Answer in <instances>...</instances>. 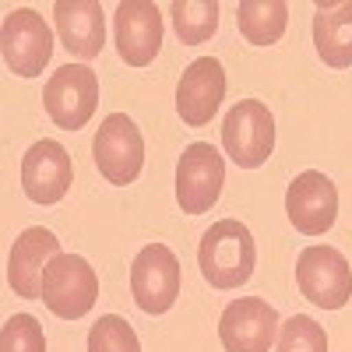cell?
Segmentation results:
<instances>
[{
	"mask_svg": "<svg viewBox=\"0 0 352 352\" xmlns=\"http://www.w3.org/2000/svg\"><path fill=\"white\" fill-rule=\"evenodd\" d=\"M0 352H46L43 324H39L32 314L8 317L4 331H0Z\"/></svg>",
	"mask_w": 352,
	"mask_h": 352,
	"instance_id": "7402d4cb",
	"label": "cell"
},
{
	"mask_svg": "<svg viewBox=\"0 0 352 352\" xmlns=\"http://www.w3.org/2000/svg\"><path fill=\"white\" fill-rule=\"evenodd\" d=\"M74 184V162L67 148L53 138L36 141L21 159V190L36 204H56L64 201Z\"/></svg>",
	"mask_w": 352,
	"mask_h": 352,
	"instance_id": "7c38bea8",
	"label": "cell"
},
{
	"mask_svg": "<svg viewBox=\"0 0 352 352\" xmlns=\"http://www.w3.org/2000/svg\"><path fill=\"white\" fill-rule=\"evenodd\" d=\"M169 14H173V32L180 36L184 46L208 43L219 28V4L215 0H173Z\"/></svg>",
	"mask_w": 352,
	"mask_h": 352,
	"instance_id": "d6986e66",
	"label": "cell"
},
{
	"mask_svg": "<svg viewBox=\"0 0 352 352\" xmlns=\"http://www.w3.org/2000/svg\"><path fill=\"white\" fill-rule=\"evenodd\" d=\"M56 254H60V240L43 226L25 229L14 240L11 257H8V282H11V289L18 292V296L43 300V275H46L50 261Z\"/></svg>",
	"mask_w": 352,
	"mask_h": 352,
	"instance_id": "9a60e30c",
	"label": "cell"
},
{
	"mask_svg": "<svg viewBox=\"0 0 352 352\" xmlns=\"http://www.w3.org/2000/svg\"><path fill=\"white\" fill-rule=\"evenodd\" d=\"M296 285L320 310H342L352 296V268L342 250L314 243L296 257Z\"/></svg>",
	"mask_w": 352,
	"mask_h": 352,
	"instance_id": "8992f818",
	"label": "cell"
},
{
	"mask_svg": "<svg viewBox=\"0 0 352 352\" xmlns=\"http://www.w3.org/2000/svg\"><path fill=\"white\" fill-rule=\"evenodd\" d=\"M226 184V162L222 155L204 141H194L184 148L176 162V204L187 215H204L212 212Z\"/></svg>",
	"mask_w": 352,
	"mask_h": 352,
	"instance_id": "ba28073f",
	"label": "cell"
},
{
	"mask_svg": "<svg viewBox=\"0 0 352 352\" xmlns=\"http://www.w3.org/2000/svg\"><path fill=\"white\" fill-rule=\"evenodd\" d=\"M285 215L303 236H324L338 219V187L331 176L307 169L285 190Z\"/></svg>",
	"mask_w": 352,
	"mask_h": 352,
	"instance_id": "8fae6325",
	"label": "cell"
},
{
	"mask_svg": "<svg viewBox=\"0 0 352 352\" xmlns=\"http://www.w3.org/2000/svg\"><path fill=\"white\" fill-rule=\"evenodd\" d=\"M289 4L282 0H243L236 8V28L254 46H275L285 36Z\"/></svg>",
	"mask_w": 352,
	"mask_h": 352,
	"instance_id": "ac0fdd59",
	"label": "cell"
},
{
	"mask_svg": "<svg viewBox=\"0 0 352 352\" xmlns=\"http://www.w3.org/2000/svg\"><path fill=\"white\" fill-rule=\"evenodd\" d=\"M222 148L240 169H257L275 152V116L261 99H240L222 120Z\"/></svg>",
	"mask_w": 352,
	"mask_h": 352,
	"instance_id": "7a4b0ae2",
	"label": "cell"
},
{
	"mask_svg": "<svg viewBox=\"0 0 352 352\" xmlns=\"http://www.w3.org/2000/svg\"><path fill=\"white\" fill-rule=\"evenodd\" d=\"M162 50V11L152 0H124L116 8V53L131 67H148Z\"/></svg>",
	"mask_w": 352,
	"mask_h": 352,
	"instance_id": "4fadbf2b",
	"label": "cell"
},
{
	"mask_svg": "<svg viewBox=\"0 0 352 352\" xmlns=\"http://www.w3.org/2000/svg\"><path fill=\"white\" fill-rule=\"evenodd\" d=\"M278 328V310L261 296L232 300L219 317V338L226 352H272Z\"/></svg>",
	"mask_w": 352,
	"mask_h": 352,
	"instance_id": "9c48e42d",
	"label": "cell"
},
{
	"mask_svg": "<svg viewBox=\"0 0 352 352\" xmlns=\"http://www.w3.org/2000/svg\"><path fill=\"white\" fill-rule=\"evenodd\" d=\"M92 159H96L99 173L106 176V184H113V187H127L141 176L144 138L127 113H109L99 124L96 141H92Z\"/></svg>",
	"mask_w": 352,
	"mask_h": 352,
	"instance_id": "5b68a950",
	"label": "cell"
},
{
	"mask_svg": "<svg viewBox=\"0 0 352 352\" xmlns=\"http://www.w3.org/2000/svg\"><path fill=\"white\" fill-rule=\"evenodd\" d=\"M0 50L8 71L18 78H39L53 56V32L32 8H14L0 28Z\"/></svg>",
	"mask_w": 352,
	"mask_h": 352,
	"instance_id": "52a82bcc",
	"label": "cell"
},
{
	"mask_svg": "<svg viewBox=\"0 0 352 352\" xmlns=\"http://www.w3.org/2000/svg\"><path fill=\"white\" fill-rule=\"evenodd\" d=\"M43 106L60 131H81L99 106V74L88 64H67L53 71L43 88Z\"/></svg>",
	"mask_w": 352,
	"mask_h": 352,
	"instance_id": "277c9868",
	"label": "cell"
},
{
	"mask_svg": "<svg viewBox=\"0 0 352 352\" xmlns=\"http://www.w3.org/2000/svg\"><path fill=\"white\" fill-rule=\"evenodd\" d=\"M275 352H328V331L307 314H292L282 320Z\"/></svg>",
	"mask_w": 352,
	"mask_h": 352,
	"instance_id": "ffe728a7",
	"label": "cell"
},
{
	"mask_svg": "<svg viewBox=\"0 0 352 352\" xmlns=\"http://www.w3.org/2000/svg\"><path fill=\"white\" fill-rule=\"evenodd\" d=\"M131 292L144 314H166L180 296V261L166 243H148L131 264Z\"/></svg>",
	"mask_w": 352,
	"mask_h": 352,
	"instance_id": "30bf717a",
	"label": "cell"
},
{
	"mask_svg": "<svg viewBox=\"0 0 352 352\" xmlns=\"http://www.w3.org/2000/svg\"><path fill=\"white\" fill-rule=\"evenodd\" d=\"M226 99V71L215 56H197L176 85V113L187 127H208Z\"/></svg>",
	"mask_w": 352,
	"mask_h": 352,
	"instance_id": "5bb4252c",
	"label": "cell"
},
{
	"mask_svg": "<svg viewBox=\"0 0 352 352\" xmlns=\"http://www.w3.org/2000/svg\"><path fill=\"white\" fill-rule=\"evenodd\" d=\"M314 46L320 60L335 71L352 67V0L317 4L314 14Z\"/></svg>",
	"mask_w": 352,
	"mask_h": 352,
	"instance_id": "e0dca14e",
	"label": "cell"
},
{
	"mask_svg": "<svg viewBox=\"0 0 352 352\" xmlns=\"http://www.w3.org/2000/svg\"><path fill=\"white\" fill-rule=\"evenodd\" d=\"M56 36L78 60H92L106 46V14L99 0H56L53 4Z\"/></svg>",
	"mask_w": 352,
	"mask_h": 352,
	"instance_id": "2e32d148",
	"label": "cell"
},
{
	"mask_svg": "<svg viewBox=\"0 0 352 352\" xmlns=\"http://www.w3.org/2000/svg\"><path fill=\"white\" fill-rule=\"evenodd\" d=\"M257 264V243L240 219H222L201 236L197 268L212 289H240Z\"/></svg>",
	"mask_w": 352,
	"mask_h": 352,
	"instance_id": "6da1fadb",
	"label": "cell"
},
{
	"mask_svg": "<svg viewBox=\"0 0 352 352\" xmlns=\"http://www.w3.org/2000/svg\"><path fill=\"white\" fill-rule=\"evenodd\" d=\"M99 300V275L78 254H56L43 275V303L60 320H78Z\"/></svg>",
	"mask_w": 352,
	"mask_h": 352,
	"instance_id": "3957f363",
	"label": "cell"
},
{
	"mask_svg": "<svg viewBox=\"0 0 352 352\" xmlns=\"http://www.w3.org/2000/svg\"><path fill=\"white\" fill-rule=\"evenodd\" d=\"M88 352H141V342L131 328V320L106 314L88 331Z\"/></svg>",
	"mask_w": 352,
	"mask_h": 352,
	"instance_id": "44dd1931",
	"label": "cell"
}]
</instances>
